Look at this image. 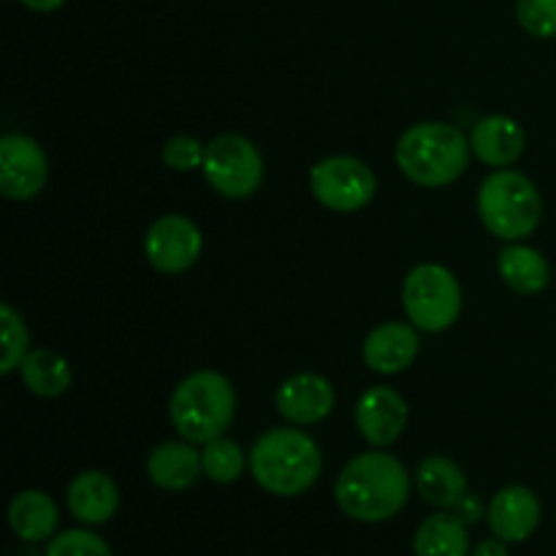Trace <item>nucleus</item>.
I'll return each mask as SVG.
<instances>
[{"instance_id":"f257e3e1","label":"nucleus","mask_w":556,"mask_h":556,"mask_svg":"<svg viewBox=\"0 0 556 556\" xmlns=\"http://www.w3.org/2000/svg\"><path fill=\"white\" fill-rule=\"evenodd\" d=\"M410 497V472L389 451L353 456L334 481V500L342 514L364 525H380L400 514Z\"/></svg>"},{"instance_id":"f03ea898","label":"nucleus","mask_w":556,"mask_h":556,"mask_svg":"<svg viewBox=\"0 0 556 556\" xmlns=\"http://www.w3.org/2000/svg\"><path fill=\"white\" fill-rule=\"evenodd\" d=\"M248 459L255 483L275 497H299L309 492L324 470L318 440L293 424L261 434Z\"/></svg>"},{"instance_id":"7ed1b4c3","label":"nucleus","mask_w":556,"mask_h":556,"mask_svg":"<svg viewBox=\"0 0 556 556\" xmlns=\"http://www.w3.org/2000/svg\"><path fill=\"white\" fill-rule=\"evenodd\" d=\"M396 166L418 188H445L467 172L470 139L451 123H416L396 141Z\"/></svg>"},{"instance_id":"20e7f679","label":"nucleus","mask_w":556,"mask_h":556,"mask_svg":"<svg viewBox=\"0 0 556 556\" xmlns=\"http://www.w3.org/2000/svg\"><path fill=\"white\" fill-rule=\"evenodd\" d=\"M237 416V391L226 375L201 369L179 380L168 402V418L182 440L206 445L223 438Z\"/></svg>"},{"instance_id":"39448f33","label":"nucleus","mask_w":556,"mask_h":556,"mask_svg":"<svg viewBox=\"0 0 556 556\" xmlns=\"http://www.w3.org/2000/svg\"><path fill=\"white\" fill-rule=\"evenodd\" d=\"M478 217L492 237L503 242H525L543 220V195L527 174L497 168L478 190Z\"/></svg>"},{"instance_id":"423d86ee","label":"nucleus","mask_w":556,"mask_h":556,"mask_svg":"<svg viewBox=\"0 0 556 556\" xmlns=\"http://www.w3.org/2000/svg\"><path fill=\"white\" fill-rule=\"evenodd\" d=\"M402 307L418 331L440 334L462 315V286L443 264H418L402 282Z\"/></svg>"},{"instance_id":"0eeeda50","label":"nucleus","mask_w":556,"mask_h":556,"mask_svg":"<svg viewBox=\"0 0 556 556\" xmlns=\"http://www.w3.org/2000/svg\"><path fill=\"white\" fill-rule=\"evenodd\" d=\"M206 185L226 199L242 201L261 190L264 157L258 147L239 134H220L206 144L201 163Z\"/></svg>"},{"instance_id":"6e6552de","label":"nucleus","mask_w":556,"mask_h":556,"mask_svg":"<svg viewBox=\"0 0 556 556\" xmlns=\"http://www.w3.org/2000/svg\"><path fill=\"white\" fill-rule=\"evenodd\" d=\"M309 190L329 212H358L375 199V172L353 155H331L309 168Z\"/></svg>"},{"instance_id":"1a4fd4ad","label":"nucleus","mask_w":556,"mask_h":556,"mask_svg":"<svg viewBox=\"0 0 556 556\" xmlns=\"http://www.w3.org/2000/svg\"><path fill=\"white\" fill-rule=\"evenodd\" d=\"M204 250L201 228L185 215H163L147 228L144 237V258L161 275H182Z\"/></svg>"},{"instance_id":"9d476101","label":"nucleus","mask_w":556,"mask_h":556,"mask_svg":"<svg viewBox=\"0 0 556 556\" xmlns=\"http://www.w3.org/2000/svg\"><path fill=\"white\" fill-rule=\"evenodd\" d=\"M49 179V157L36 139L5 134L0 139V193L11 201H30Z\"/></svg>"},{"instance_id":"9b49d317","label":"nucleus","mask_w":556,"mask_h":556,"mask_svg":"<svg viewBox=\"0 0 556 556\" xmlns=\"http://www.w3.org/2000/svg\"><path fill=\"white\" fill-rule=\"evenodd\" d=\"M353 418H356L358 434L372 448H389L405 432L407 421H410V407L400 391L389 389V386H372L358 396Z\"/></svg>"},{"instance_id":"f8f14e48","label":"nucleus","mask_w":556,"mask_h":556,"mask_svg":"<svg viewBox=\"0 0 556 556\" xmlns=\"http://www.w3.org/2000/svg\"><path fill=\"white\" fill-rule=\"evenodd\" d=\"M334 386L318 372H299L282 380L275 394V410L293 427H313L334 410Z\"/></svg>"},{"instance_id":"ddd939ff","label":"nucleus","mask_w":556,"mask_h":556,"mask_svg":"<svg viewBox=\"0 0 556 556\" xmlns=\"http://www.w3.org/2000/svg\"><path fill=\"white\" fill-rule=\"evenodd\" d=\"M541 516L543 505L538 494L519 483L500 489L486 510L489 530L505 543H525L532 538V532L541 527Z\"/></svg>"},{"instance_id":"4468645a","label":"nucleus","mask_w":556,"mask_h":556,"mask_svg":"<svg viewBox=\"0 0 556 556\" xmlns=\"http://www.w3.org/2000/svg\"><path fill=\"white\" fill-rule=\"evenodd\" d=\"M418 351H421V337H418L416 326L402 324V320H386L369 331L362 356L372 372L400 375L416 362Z\"/></svg>"},{"instance_id":"2eb2a0df","label":"nucleus","mask_w":556,"mask_h":556,"mask_svg":"<svg viewBox=\"0 0 556 556\" xmlns=\"http://www.w3.org/2000/svg\"><path fill=\"white\" fill-rule=\"evenodd\" d=\"M65 505L79 525H106L119 508V489L106 472L85 470L71 478L68 489H65Z\"/></svg>"},{"instance_id":"dca6fc26","label":"nucleus","mask_w":556,"mask_h":556,"mask_svg":"<svg viewBox=\"0 0 556 556\" xmlns=\"http://www.w3.org/2000/svg\"><path fill=\"white\" fill-rule=\"evenodd\" d=\"M472 155L492 168H510L525 155V128L508 114H489L472 125Z\"/></svg>"},{"instance_id":"f3484780","label":"nucleus","mask_w":556,"mask_h":556,"mask_svg":"<svg viewBox=\"0 0 556 556\" xmlns=\"http://www.w3.org/2000/svg\"><path fill=\"white\" fill-rule=\"evenodd\" d=\"M147 476L163 492H188L204 476L201 451H195V443L188 440H168L155 445L147 456Z\"/></svg>"},{"instance_id":"a211bd4d","label":"nucleus","mask_w":556,"mask_h":556,"mask_svg":"<svg viewBox=\"0 0 556 556\" xmlns=\"http://www.w3.org/2000/svg\"><path fill=\"white\" fill-rule=\"evenodd\" d=\"M9 527L20 541L43 543L58 535L60 508L41 489H25L14 494L9 505Z\"/></svg>"},{"instance_id":"6ab92c4d","label":"nucleus","mask_w":556,"mask_h":556,"mask_svg":"<svg viewBox=\"0 0 556 556\" xmlns=\"http://www.w3.org/2000/svg\"><path fill=\"white\" fill-rule=\"evenodd\" d=\"M497 269L505 286L521 296H535L546 291L552 280V264L546 255L525 242H508V248L500 250Z\"/></svg>"},{"instance_id":"aec40b11","label":"nucleus","mask_w":556,"mask_h":556,"mask_svg":"<svg viewBox=\"0 0 556 556\" xmlns=\"http://www.w3.org/2000/svg\"><path fill=\"white\" fill-rule=\"evenodd\" d=\"M416 489L432 508L454 510L467 494V476L451 456L432 454L418 465Z\"/></svg>"},{"instance_id":"412c9836","label":"nucleus","mask_w":556,"mask_h":556,"mask_svg":"<svg viewBox=\"0 0 556 556\" xmlns=\"http://www.w3.org/2000/svg\"><path fill=\"white\" fill-rule=\"evenodd\" d=\"M470 535L467 525L454 510H438L427 516L413 538L416 556H470Z\"/></svg>"},{"instance_id":"4be33fe9","label":"nucleus","mask_w":556,"mask_h":556,"mask_svg":"<svg viewBox=\"0 0 556 556\" xmlns=\"http://www.w3.org/2000/svg\"><path fill=\"white\" fill-rule=\"evenodd\" d=\"M20 378L30 394L41 396V400H54L71 389L74 375H71L68 358L60 356L58 351H49V348H36L22 362Z\"/></svg>"},{"instance_id":"5701e85b","label":"nucleus","mask_w":556,"mask_h":556,"mask_svg":"<svg viewBox=\"0 0 556 556\" xmlns=\"http://www.w3.org/2000/svg\"><path fill=\"white\" fill-rule=\"evenodd\" d=\"M248 462L250 459L239 448V443H233L228 438H217L201 448V470H204V476L212 483H220V486L237 483L242 478Z\"/></svg>"},{"instance_id":"b1692460","label":"nucleus","mask_w":556,"mask_h":556,"mask_svg":"<svg viewBox=\"0 0 556 556\" xmlns=\"http://www.w3.org/2000/svg\"><path fill=\"white\" fill-rule=\"evenodd\" d=\"M0 334H3V356H0V372L11 375L22 367L30 353V331L25 318L11 307L9 302L0 304Z\"/></svg>"},{"instance_id":"393cba45","label":"nucleus","mask_w":556,"mask_h":556,"mask_svg":"<svg viewBox=\"0 0 556 556\" xmlns=\"http://www.w3.org/2000/svg\"><path fill=\"white\" fill-rule=\"evenodd\" d=\"M47 556H114L109 543L98 532L76 527V530L58 532L49 541Z\"/></svg>"},{"instance_id":"a878e982","label":"nucleus","mask_w":556,"mask_h":556,"mask_svg":"<svg viewBox=\"0 0 556 556\" xmlns=\"http://www.w3.org/2000/svg\"><path fill=\"white\" fill-rule=\"evenodd\" d=\"M516 20L530 36L556 38V0H516Z\"/></svg>"},{"instance_id":"bb28decb","label":"nucleus","mask_w":556,"mask_h":556,"mask_svg":"<svg viewBox=\"0 0 556 556\" xmlns=\"http://www.w3.org/2000/svg\"><path fill=\"white\" fill-rule=\"evenodd\" d=\"M204 150L206 144H201L195 136L177 134L163 144V163L174 172H193V168H201L204 163Z\"/></svg>"},{"instance_id":"cd10ccee","label":"nucleus","mask_w":556,"mask_h":556,"mask_svg":"<svg viewBox=\"0 0 556 556\" xmlns=\"http://www.w3.org/2000/svg\"><path fill=\"white\" fill-rule=\"evenodd\" d=\"M486 510H489V505H483V500L478 497V494L467 492L465 497H462L459 503H456L454 514L459 516V519L465 521L467 527H470V525H478V521H481L483 516H486Z\"/></svg>"},{"instance_id":"c85d7f7f","label":"nucleus","mask_w":556,"mask_h":556,"mask_svg":"<svg viewBox=\"0 0 556 556\" xmlns=\"http://www.w3.org/2000/svg\"><path fill=\"white\" fill-rule=\"evenodd\" d=\"M470 556H508V543L500 541L497 535L486 538V541H481L478 546H472Z\"/></svg>"},{"instance_id":"c756f323","label":"nucleus","mask_w":556,"mask_h":556,"mask_svg":"<svg viewBox=\"0 0 556 556\" xmlns=\"http://www.w3.org/2000/svg\"><path fill=\"white\" fill-rule=\"evenodd\" d=\"M20 3L30 11H38V14H49V11H58L65 0H20Z\"/></svg>"}]
</instances>
